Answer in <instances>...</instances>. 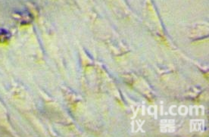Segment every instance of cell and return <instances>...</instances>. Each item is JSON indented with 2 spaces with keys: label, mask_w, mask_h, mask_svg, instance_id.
Here are the masks:
<instances>
[{
  "label": "cell",
  "mask_w": 209,
  "mask_h": 137,
  "mask_svg": "<svg viewBox=\"0 0 209 137\" xmlns=\"http://www.w3.org/2000/svg\"><path fill=\"white\" fill-rule=\"evenodd\" d=\"M10 37H11V35L7 30L0 29V42L1 43H5V42H8Z\"/></svg>",
  "instance_id": "1"
}]
</instances>
